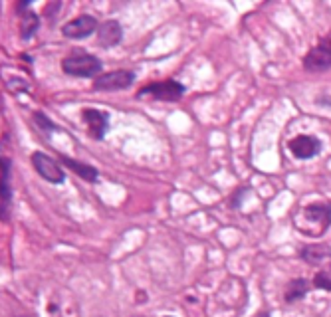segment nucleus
<instances>
[{
    "label": "nucleus",
    "instance_id": "2",
    "mask_svg": "<svg viewBox=\"0 0 331 317\" xmlns=\"http://www.w3.org/2000/svg\"><path fill=\"white\" fill-rule=\"evenodd\" d=\"M182 95H184V85L174 79L149 83L139 89V97H153L159 101H178Z\"/></svg>",
    "mask_w": 331,
    "mask_h": 317
},
{
    "label": "nucleus",
    "instance_id": "19",
    "mask_svg": "<svg viewBox=\"0 0 331 317\" xmlns=\"http://www.w3.org/2000/svg\"><path fill=\"white\" fill-rule=\"evenodd\" d=\"M258 317H270L268 314H262V316H258Z\"/></svg>",
    "mask_w": 331,
    "mask_h": 317
},
{
    "label": "nucleus",
    "instance_id": "9",
    "mask_svg": "<svg viewBox=\"0 0 331 317\" xmlns=\"http://www.w3.org/2000/svg\"><path fill=\"white\" fill-rule=\"evenodd\" d=\"M83 119L87 123L89 135L93 139H103L109 127V115L99 109H83Z\"/></svg>",
    "mask_w": 331,
    "mask_h": 317
},
{
    "label": "nucleus",
    "instance_id": "12",
    "mask_svg": "<svg viewBox=\"0 0 331 317\" xmlns=\"http://www.w3.org/2000/svg\"><path fill=\"white\" fill-rule=\"evenodd\" d=\"M60 160L70 166L78 176H82L83 180H89V182H95L97 180V170L91 166V164H85V162H80V160H74V158H68V157H60Z\"/></svg>",
    "mask_w": 331,
    "mask_h": 317
},
{
    "label": "nucleus",
    "instance_id": "16",
    "mask_svg": "<svg viewBox=\"0 0 331 317\" xmlns=\"http://www.w3.org/2000/svg\"><path fill=\"white\" fill-rule=\"evenodd\" d=\"M314 284H316V288H320V290H330L331 292V280L328 278L326 272H318L316 278H314Z\"/></svg>",
    "mask_w": 331,
    "mask_h": 317
},
{
    "label": "nucleus",
    "instance_id": "11",
    "mask_svg": "<svg viewBox=\"0 0 331 317\" xmlns=\"http://www.w3.org/2000/svg\"><path fill=\"white\" fill-rule=\"evenodd\" d=\"M2 222L8 220V206H10V158L2 157Z\"/></svg>",
    "mask_w": 331,
    "mask_h": 317
},
{
    "label": "nucleus",
    "instance_id": "8",
    "mask_svg": "<svg viewBox=\"0 0 331 317\" xmlns=\"http://www.w3.org/2000/svg\"><path fill=\"white\" fill-rule=\"evenodd\" d=\"M290 151L294 153L296 158L306 160V158L316 157V155L322 151V143H320L316 137H312V135H298L296 139H292Z\"/></svg>",
    "mask_w": 331,
    "mask_h": 317
},
{
    "label": "nucleus",
    "instance_id": "13",
    "mask_svg": "<svg viewBox=\"0 0 331 317\" xmlns=\"http://www.w3.org/2000/svg\"><path fill=\"white\" fill-rule=\"evenodd\" d=\"M306 214L314 222H322L324 228L328 230L331 224V204H310L306 208Z\"/></svg>",
    "mask_w": 331,
    "mask_h": 317
},
{
    "label": "nucleus",
    "instance_id": "7",
    "mask_svg": "<svg viewBox=\"0 0 331 317\" xmlns=\"http://www.w3.org/2000/svg\"><path fill=\"white\" fill-rule=\"evenodd\" d=\"M302 258L312 264L322 268V272H326V268L331 270V248L328 244H310L302 248Z\"/></svg>",
    "mask_w": 331,
    "mask_h": 317
},
{
    "label": "nucleus",
    "instance_id": "4",
    "mask_svg": "<svg viewBox=\"0 0 331 317\" xmlns=\"http://www.w3.org/2000/svg\"><path fill=\"white\" fill-rule=\"evenodd\" d=\"M32 164H34L36 172L48 182L60 184V182L66 180V172L62 170V166L46 153H34L32 155Z\"/></svg>",
    "mask_w": 331,
    "mask_h": 317
},
{
    "label": "nucleus",
    "instance_id": "3",
    "mask_svg": "<svg viewBox=\"0 0 331 317\" xmlns=\"http://www.w3.org/2000/svg\"><path fill=\"white\" fill-rule=\"evenodd\" d=\"M135 81V74L129 70H115V72H107L103 76H99L93 81V87L99 91H119V89H127L131 87Z\"/></svg>",
    "mask_w": 331,
    "mask_h": 317
},
{
    "label": "nucleus",
    "instance_id": "14",
    "mask_svg": "<svg viewBox=\"0 0 331 317\" xmlns=\"http://www.w3.org/2000/svg\"><path fill=\"white\" fill-rule=\"evenodd\" d=\"M308 288H310V284L306 280H294V282H290L288 288H286V302L294 304V302L302 300L308 294Z\"/></svg>",
    "mask_w": 331,
    "mask_h": 317
},
{
    "label": "nucleus",
    "instance_id": "17",
    "mask_svg": "<svg viewBox=\"0 0 331 317\" xmlns=\"http://www.w3.org/2000/svg\"><path fill=\"white\" fill-rule=\"evenodd\" d=\"M34 119H36V123H38V125H44V131H56V129H58V127H56V125H54V123H52V121H50L44 113H36V117H34Z\"/></svg>",
    "mask_w": 331,
    "mask_h": 317
},
{
    "label": "nucleus",
    "instance_id": "5",
    "mask_svg": "<svg viewBox=\"0 0 331 317\" xmlns=\"http://www.w3.org/2000/svg\"><path fill=\"white\" fill-rule=\"evenodd\" d=\"M97 30V20L89 14H82L78 18H74L72 22H68L62 32L66 38H72V40H82V38H87L89 34H93Z\"/></svg>",
    "mask_w": 331,
    "mask_h": 317
},
{
    "label": "nucleus",
    "instance_id": "6",
    "mask_svg": "<svg viewBox=\"0 0 331 317\" xmlns=\"http://www.w3.org/2000/svg\"><path fill=\"white\" fill-rule=\"evenodd\" d=\"M304 68L308 72H326L331 68V48L326 46L324 42H320L316 48H312L308 52V56L304 58Z\"/></svg>",
    "mask_w": 331,
    "mask_h": 317
},
{
    "label": "nucleus",
    "instance_id": "1",
    "mask_svg": "<svg viewBox=\"0 0 331 317\" xmlns=\"http://www.w3.org/2000/svg\"><path fill=\"white\" fill-rule=\"evenodd\" d=\"M101 62L89 54H74L62 62V70L76 78H93L101 72Z\"/></svg>",
    "mask_w": 331,
    "mask_h": 317
},
{
    "label": "nucleus",
    "instance_id": "10",
    "mask_svg": "<svg viewBox=\"0 0 331 317\" xmlns=\"http://www.w3.org/2000/svg\"><path fill=\"white\" fill-rule=\"evenodd\" d=\"M123 38V28L117 20H105L101 26H99V32H97V40L103 48H113L121 42Z\"/></svg>",
    "mask_w": 331,
    "mask_h": 317
},
{
    "label": "nucleus",
    "instance_id": "18",
    "mask_svg": "<svg viewBox=\"0 0 331 317\" xmlns=\"http://www.w3.org/2000/svg\"><path fill=\"white\" fill-rule=\"evenodd\" d=\"M322 42H324V44H326V46H330V48H331V34H330V36H328V38H324V40H322Z\"/></svg>",
    "mask_w": 331,
    "mask_h": 317
},
{
    "label": "nucleus",
    "instance_id": "15",
    "mask_svg": "<svg viewBox=\"0 0 331 317\" xmlns=\"http://www.w3.org/2000/svg\"><path fill=\"white\" fill-rule=\"evenodd\" d=\"M38 26H40V18L36 14H32V12L24 14L22 16V38L30 40L34 36V32L38 30Z\"/></svg>",
    "mask_w": 331,
    "mask_h": 317
}]
</instances>
